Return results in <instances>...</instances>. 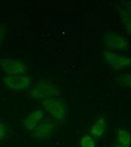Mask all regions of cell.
Returning a JSON list of instances; mask_svg holds the SVG:
<instances>
[{"label": "cell", "mask_w": 131, "mask_h": 147, "mask_svg": "<svg viewBox=\"0 0 131 147\" xmlns=\"http://www.w3.org/2000/svg\"><path fill=\"white\" fill-rule=\"evenodd\" d=\"M1 67L7 77L8 76L24 75L27 72L26 64L22 62V61H20L19 59H16L11 56L1 60Z\"/></svg>", "instance_id": "3"}, {"label": "cell", "mask_w": 131, "mask_h": 147, "mask_svg": "<svg viewBox=\"0 0 131 147\" xmlns=\"http://www.w3.org/2000/svg\"><path fill=\"white\" fill-rule=\"evenodd\" d=\"M116 80L118 85L131 87V74H122L118 76Z\"/></svg>", "instance_id": "12"}, {"label": "cell", "mask_w": 131, "mask_h": 147, "mask_svg": "<svg viewBox=\"0 0 131 147\" xmlns=\"http://www.w3.org/2000/svg\"><path fill=\"white\" fill-rule=\"evenodd\" d=\"M4 82L7 84V86L10 87L13 90H24V89L28 88L32 84L30 78L23 75L8 76V77H5Z\"/></svg>", "instance_id": "6"}, {"label": "cell", "mask_w": 131, "mask_h": 147, "mask_svg": "<svg viewBox=\"0 0 131 147\" xmlns=\"http://www.w3.org/2000/svg\"><path fill=\"white\" fill-rule=\"evenodd\" d=\"M115 147H125V146H123V145H120V144H118V145H116Z\"/></svg>", "instance_id": "17"}, {"label": "cell", "mask_w": 131, "mask_h": 147, "mask_svg": "<svg viewBox=\"0 0 131 147\" xmlns=\"http://www.w3.org/2000/svg\"><path fill=\"white\" fill-rule=\"evenodd\" d=\"M106 120L104 118H100V119L92 125L91 127V136L94 138H99L103 136V134L106 130Z\"/></svg>", "instance_id": "9"}, {"label": "cell", "mask_w": 131, "mask_h": 147, "mask_svg": "<svg viewBox=\"0 0 131 147\" xmlns=\"http://www.w3.org/2000/svg\"><path fill=\"white\" fill-rule=\"evenodd\" d=\"M30 94L38 100H45L51 97L60 96L61 92L55 84L48 82H40L35 84L30 90Z\"/></svg>", "instance_id": "1"}, {"label": "cell", "mask_w": 131, "mask_h": 147, "mask_svg": "<svg viewBox=\"0 0 131 147\" xmlns=\"http://www.w3.org/2000/svg\"><path fill=\"white\" fill-rule=\"evenodd\" d=\"M118 13H120V17L121 19V23H122L123 27L126 30V32L129 34H131V17L128 14V12L125 10L124 7L121 5L118 7Z\"/></svg>", "instance_id": "10"}, {"label": "cell", "mask_w": 131, "mask_h": 147, "mask_svg": "<svg viewBox=\"0 0 131 147\" xmlns=\"http://www.w3.org/2000/svg\"><path fill=\"white\" fill-rule=\"evenodd\" d=\"M54 129V122L51 120H42L39 125L35 127L34 131L32 132L33 137L37 138H44L49 136L51 131Z\"/></svg>", "instance_id": "7"}, {"label": "cell", "mask_w": 131, "mask_h": 147, "mask_svg": "<svg viewBox=\"0 0 131 147\" xmlns=\"http://www.w3.org/2000/svg\"><path fill=\"white\" fill-rule=\"evenodd\" d=\"M42 106L48 115L56 120H63L66 117L64 105L57 99H45L42 101Z\"/></svg>", "instance_id": "5"}, {"label": "cell", "mask_w": 131, "mask_h": 147, "mask_svg": "<svg viewBox=\"0 0 131 147\" xmlns=\"http://www.w3.org/2000/svg\"><path fill=\"white\" fill-rule=\"evenodd\" d=\"M103 42L105 46L110 50H121L128 45V40L122 35L114 32H106L103 35Z\"/></svg>", "instance_id": "4"}, {"label": "cell", "mask_w": 131, "mask_h": 147, "mask_svg": "<svg viewBox=\"0 0 131 147\" xmlns=\"http://www.w3.org/2000/svg\"><path fill=\"white\" fill-rule=\"evenodd\" d=\"M6 134H7V125L0 122V140H2L5 137Z\"/></svg>", "instance_id": "15"}, {"label": "cell", "mask_w": 131, "mask_h": 147, "mask_svg": "<svg viewBox=\"0 0 131 147\" xmlns=\"http://www.w3.org/2000/svg\"><path fill=\"white\" fill-rule=\"evenodd\" d=\"M6 34H7V28L4 25L0 24V45L3 43L4 39L6 37Z\"/></svg>", "instance_id": "14"}, {"label": "cell", "mask_w": 131, "mask_h": 147, "mask_svg": "<svg viewBox=\"0 0 131 147\" xmlns=\"http://www.w3.org/2000/svg\"><path fill=\"white\" fill-rule=\"evenodd\" d=\"M118 140L120 145L129 147L131 144V136L127 130L120 129L118 132Z\"/></svg>", "instance_id": "11"}, {"label": "cell", "mask_w": 131, "mask_h": 147, "mask_svg": "<svg viewBox=\"0 0 131 147\" xmlns=\"http://www.w3.org/2000/svg\"><path fill=\"white\" fill-rule=\"evenodd\" d=\"M103 56L105 60H106V63L116 71L123 70L124 68L131 66V58L120 55L118 52L112 50H104Z\"/></svg>", "instance_id": "2"}, {"label": "cell", "mask_w": 131, "mask_h": 147, "mask_svg": "<svg viewBox=\"0 0 131 147\" xmlns=\"http://www.w3.org/2000/svg\"><path fill=\"white\" fill-rule=\"evenodd\" d=\"M44 114L42 110L37 109V110L33 111L24 120V125H25L26 129L32 130L34 127H36L39 125V123L43 120Z\"/></svg>", "instance_id": "8"}, {"label": "cell", "mask_w": 131, "mask_h": 147, "mask_svg": "<svg viewBox=\"0 0 131 147\" xmlns=\"http://www.w3.org/2000/svg\"><path fill=\"white\" fill-rule=\"evenodd\" d=\"M120 4L124 7V9L128 12V14H129L130 17H131V1H128V2L127 1H123V2H121Z\"/></svg>", "instance_id": "16"}, {"label": "cell", "mask_w": 131, "mask_h": 147, "mask_svg": "<svg viewBox=\"0 0 131 147\" xmlns=\"http://www.w3.org/2000/svg\"><path fill=\"white\" fill-rule=\"evenodd\" d=\"M81 147H95V142L91 136H84L80 141Z\"/></svg>", "instance_id": "13"}]
</instances>
